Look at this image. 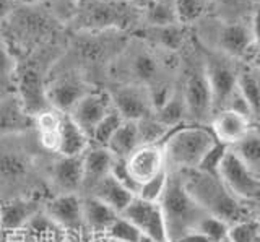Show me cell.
Instances as JSON below:
<instances>
[{"mask_svg": "<svg viewBox=\"0 0 260 242\" xmlns=\"http://www.w3.org/2000/svg\"><path fill=\"white\" fill-rule=\"evenodd\" d=\"M176 172L181 177L185 190L208 215L219 218L230 226L249 218L246 205L228 190L219 176L203 172L197 167L179 169Z\"/></svg>", "mask_w": 260, "mask_h": 242, "instance_id": "cell-1", "label": "cell"}, {"mask_svg": "<svg viewBox=\"0 0 260 242\" xmlns=\"http://www.w3.org/2000/svg\"><path fill=\"white\" fill-rule=\"evenodd\" d=\"M216 143L208 125L182 124L171 128L161 142L168 171L199 167L207 151Z\"/></svg>", "mask_w": 260, "mask_h": 242, "instance_id": "cell-2", "label": "cell"}, {"mask_svg": "<svg viewBox=\"0 0 260 242\" xmlns=\"http://www.w3.org/2000/svg\"><path fill=\"white\" fill-rule=\"evenodd\" d=\"M159 205L165 215L168 242L197 231L200 221L208 213L185 190L181 177L176 171H168L166 189L162 192Z\"/></svg>", "mask_w": 260, "mask_h": 242, "instance_id": "cell-3", "label": "cell"}, {"mask_svg": "<svg viewBox=\"0 0 260 242\" xmlns=\"http://www.w3.org/2000/svg\"><path fill=\"white\" fill-rule=\"evenodd\" d=\"M120 85L154 86L162 83V65L158 54L150 47H132L124 52L117 62V74H114Z\"/></svg>", "mask_w": 260, "mask_h": 242, "instance_id": "cell-4", "label": "cell"}, {"mask_svg": "<svg viewBox=\"0 0 260 242\" xmlns=\"http://www.w3.org/2000/svg\"><path fill=\"white\" fill-rule=\"evenodd\" d=\"M203 70L210 85L211 101H213V114L226 108L228 101L238 90V78L241 68L236 67V60L223 54H210L205 57Z\"/></svg>", "mask_w": 260, "mask_h": 242, "instance_id": "cell-5", "label": "cell"}, {"mask_svg": "<svg viewBox=\"0 0 260 242\" xmlns=\"http://www.w3.org/2000/svg\"><path fill=\"white\" fill-rule=\"evenodd\" d=\"M91 90L93 88L89 86L85 74L75 67L65 68L46 80V98L49 106L65 114Z\"/></svg>", "mask_w": 260, "mask_h": 242, "instance_id": "cell-6", "label": "cell"}, {"mask_svg": "<svg viewBox=\"0 0 260 242\" xmlns=\"http://www.w3.org/2000/svg\"><path fill=\"white\" fill-rule=\"evenodd\" d=\"M181 90L187 108V122L199 125L210 124L213 117V101L203 63L193 67L187 74Z\"/></svg>", "mask_w": 260, "mask_h": 242, "instance_id": "cell-7", "label": "cell"}, {"mask_svg": "<svg viewBox=\"0 0 260 242\" xmlns=\"http://www.w3.org/2000/svg\"><path fill=\"white\" fill-rule=\"evenodd\" d=\"M219 177L233 195L242 203H252L260 200V179L252 174L241 161L236 158L231 150H228L226 156L219 167Z\"/></svg>", "mask_w": 260, "mask_h": 242, "instance_id": "cell-8", "label": "cell"}, {"mask_svg": "<svg viewBox=\"0 0 260 242\" xmlns=\"http://www.w3.org/2000/svg\"><path fill=\"white\" fill-rule=\"evenodd\" d=\"M120 216L132 223L143 237L156 242H168L165 215L161 205L156 201H146L140 197H134Z\"/></svg>", "mask_w": 260, "mask_h": 242, "instance_id": "cell-9", "label": "cell"}, {"mask_svg": "<svg viewBox=\"0 0 260 242\" xmlns=\"http://www.w3.org/2000/svg\"><path fill=\"white\" fill-rule=\"evenodd\" d=\"M250 26L239 20H228L216 31V49L233 60H249L254 51Z\"/></svg>", "mask_w": 260, "mask_h": 242, "instance_id": "cell-10", "label": "cell"}, {"mask_svg": "<svg viewBox=\"0 0 260 242\" xmlns=\"http://www.w3.org/2000/svg\"><path fill=\"white\" fill-rule=\"evenodd\" d=\"M112 108L124 120L137 122L154 112L150 90L142 85H119L111 93Z\"/></svg>", "mask_w": 260, "mask_h": 242, "instance_id": "cell-11", "label": "cell"}, {"mask_svg": "<svg viewBox=\"0 0 260 242\" xmlns=\"http://www.w3.org/2000/svg\"><path fill=\"white\" fill-rule=\"evenodd\" d=\"M47 216L65 232L81 234L85 228L81 198L77 193H59L46 203Z\"/></svg>", "mask_w": 260, "mask_h": 242, "instance_id": "cell-12", "label": "cell"}, {"mask_svg": "<svg viewBox=\"0 0 260 242\" xmlns=\"http://www.w3.org/2000/svg\"><path fill=\"white\" fill-rule=\"evenodd\" d=\"M111 109H112L111 94L106 91L91 90L89 93H86L67 114L73 119V122H75L89 139V135L94 130L98 122H100Z\"/></svg>", "mask_w": 260, "mask_h": 242, "instance_id": "cell-13", "label": "cell"}, {"mask_svg": "<svg viewBox=\"0 0 260 242\" xmlns=\"http://www.w3.org/2000/svg\"><path fill=\"white\" fill-rule=\"evenodd\" d=\"M125 161L130 174L138 184L148 181L168 169L165 150H162L161 143L140 145Z\"/></svg>", "mask_w": 260, "mask_h": 242, "instance_id": "cell-14", "label": "cell"}, {"mask_svg": "<svg viewBox=\"0 0 260 242\" xmlns=\"http://www.w3.org/2000/svg\"><path fill=\"white\" fill-rule=\"evenodd\" d=\"M208 127L213 132L216 142L231 147L254 127V120H250L247 116L239 114L236 111L223 109L213 114Z\"/></svg>", "mask_w": 260, "mask_h": 242, "instance_id": "cell-15", "label": "cell"}, {"mask_svg": "<svg viewBox=\"0 0 260 242\" xmlns=\"http://www.w3.org/2000/svg\"><path fill=\"white\" fill-rule=\"evenodd\" d=\"M35 127V117L23 108L16 96L0 98V139L23 133Z\"/></svg>", "mask_w": 260, "mask_h": 242, "instance_id": "cell-16", "label": "cell"}, {"mask_svg": "<svg viewBox=\"0 0 260 242\" xmlns=\"http://www.w3.org/2000/svg\"><path fill=\"white\" fill-rule=\"evenodd\" d=\"M85 155V153H83ZM83 155L60 156L51 169V179L60 193H77L83 184Z\"/></svg>", "mask_w": 260, "mask_h": 242, "instance_id": "cell-17", "label": "cell"}, {"mask_svg": "<svg viewBox=\"0 0 260 242\" xmlns=\"http://www.w3.org/2000/svg\"><path fill=\"white\" fill-rule=\"evenodd\" d=\"M39 210L35 198H13L0 203V231L13 232L23 229Z\"/></svg>", "mask_w": 260, "mask_h": 242, "instance_id": "cell-18", "label": "cell"}, {"mask_svg": "<svg viewBox=\"0 0 260 242\" xmlns=\"http://www.w3.org/2000/svg\"><path fill=\"white\" fill-rule=\"evenodd\" d=\"M114 156L106 147L89 145L83 155V184L81 189L89 192L94 185L111 174Z\"/></svg>", "mask_w": 260, "mask_h": 242, "instance_id": "cell-19", "label": "cell"}, {"mask_svg": "<svg viewBox=\"0 0 260 242\" xmlns=\"http://www.w3.org/2000/svg\"><path fill=\"white\" fill-rule=\"evenodd\" d=\"M86 195H93L98 200H101L103 203L112 208L117 215H122V212H124L130 201H132V198L137 197L132 192H128L124 185H120L111 174L98 182Z\"/></svg>", "mask_w": 260, "mask_h": 242, "instance_id": "cell-20", "label": "cell"}, {"mask_svg": "<svg viewBox=\"0 0 260 242\" xmlns=\"http://www.w3.org/2000/svg\"><path fill=\"white\" fill-rule=\"evenodd\" d=\"M88 135L73 122L69 114H62L60 132H59V148L57 153L60 156H81L89 147Z\"/></svg>", "mask_w": 260, "mask_h": 242, "instance_id": "cell-21", "label": "cell"}, {"mask_svg": "<svg viewBox=\"0 0 260 242\" xmlns=\"http://www.w3.org/2000/svg\"><path fill=\"white\" fill-rule=\"evenodd\" d=\"M81 208H83L85 228L94 232L98 237H101L106 229L111 226V223L119 216L112 208H109L93 195H86L85 198H81Z\"/></svg>", "mask_w": 260, "mask_h": 242, "instance_id": "cell-22", "label": "cell"}, {"mask_svg": "<svg viewBox=\"0 0 260 242\" xmlns=\"http://www.w3.org/2000/svg\"><path fill=\"white\" fill-rule=\"evenodd\" d=\"M230 150L257 179H260V128L255 124L239 142L231 145Z\"/></svg>", "mask_w": 260, "mask_h": 242, "instance_id": "cell-23", "label": "cell"}, {"mask_svg": "<svg viewBox=\"0 0 260 242\" xmlns=\"http://www.w3.org/2000/svg\"><path fill=\"white\" fill-rule=\"evenodd\" d=\"M63 112L54 108H47L35 116V127L38 130L39 142L47 151H55L59 148V132Z\"/></svg>", "mask_w": 260, "mask_h": 242, "instance_id": "cell-24", "label": "cell"}, {"mask_svg": "<svg viewBox=\"0 0 260 242\" xmlns=\"http://www.w3.org/2000/svg\"><path fill=\"white\" fill-rule=\"evenodd\" d=\"M140 136H138V128L137 122L132 120H124L114 135L111 136V140L106 145V148L111 151V155L114 158H122L127 159L132 153L140 147Z\"/></svg>", "mask_w": 260, "mask_h": 242, "instance_id": "cell-25", "label": "cell"}, {"mask_svg": "<svg viewBox=\"0 0 260 242\" xmlns=\"http://www.w3.org/2000/svg\"><path fill=\"white\" fill-rule=\"evenodd\" d=\"M143 36L150 44L159 47L162 51H168V52L181 49L184 44V39H185L181 23L165 25V26H150L143 31Z\"/></svg>", "mask_w": 260, "mask_h": 242, "instance_id": "cell-26", "label": "cell"}, {"mask_svg": "<svg viewBox=\"0 0 260 242\" xmlns=\"http://www.w3.org/2000/svg\"><path fill=\"white\" fill-rule=\"evenodd\" d=\"M238 90L242 94V98L246 99L255 124L260 122V68H241L238 78Z\"/></svg>", "mask_w": 260, "mask_h": 242, "instance_id": "cell-27", "label": "cell"}, {"mask_svg": "<svg viewBox=\"0 0 260 242\" xmlns=\"http://www.w3.org/2000/svg\"><path fill=\"white\" fill-rule=\"evenodd\" d=\"M153 116L168 128L189 124L187 122V108H185V101H184L181 88H174L173 94L169 96L168 101L162 104L161 108H158L153 112Z\"/></svg>", "mask_w": 260, "mask_h": 242, "instance_id": "cell-28", "label": "cell"}, {"mask_svg": "<svg viewBox=\"0 0 260 242\" xmlns=\"http://www.w3.org/2000/svg\"><path fill=\"white\" fill-rule=\"evenodd\" d=\"M29 171V161L24 155L16 153H5L0 156V177L5 182H18L26 177Z\"/></svg>", "mask_w": 260, "mask_h": 242, "instance_id": "cell-29", "label": "cell"}, {"mask_svg": "<svg viewBox=\"0 0 260 242\" xmlns=\"http://www.w3.org/2000/svg\"><path fill=\"white\" fill-rule=\"evenodd\" d=\"M122 122H124V119H122L119 112L112 108L94 127V130L89 135V143L98 145V147H106L108 142L111 140V136L114 135V132L117 130Z\"/></svg>", "mask_w": 260, "mask_h": 242, "instance_id": "cell-30", "label": "cell"}, {"mask_svg": "<svg viewBox=\"0 0 260 242\" xmlns=\"http://www.w3.org/2000/svg\"><path fill=\"white\" fill-rule=\"evenodd\" d=\"M137 128H138V136H140L142 145L161 143L165 140V136L168 135V132L171 130L166 125H162L153 114L137 120Z\"/></svg>", "mask_w": 260, "mask_h": 242, "instance_id": "cell-31", "label": "cell"}, {"mask_svg": "<svg viewBox=\"0 0 260 242\" xmlns=\"http://www.w3.org/2000/svg\"><path fill=\"white\" fill-rule=\"evenodd\" d=\"M230 242H258L260 240V220L258 218H244L230 226L228 231Z\"/></svg>", "mask_w": 260, "mask_h": 242, "instance_id": "cell-32", "label": "cell"}, {"mask_svg": "<svg viewBox=\"0 0 260 242\" xmlns=\"http://www.w3.org/2000/svg\"><path fill=\"white\" fill-rule=\"evenodd\" d=\"M101 237L116 240V242H140L142 234L135 226L125 220L124 216H117Z\"/></svg>", "mask_w": 260, "mask_h": 242, "instance_id": "cell-33", "label": "cell"}, {"mask_svg": "<svg viewBox=\"0 0 260 242\" xmlns=\"http://www.w3.org/2000/svg\"><path fill=\"white\" fill-rule=\"evenodd\" d=\"M146 12V20L150 21V26H165V25H174L177 21L176 7L174 2L169 4L166 0H158L153 4Z\"/></svg>", "mask_w": 260, "mask_h": 242, "instance_id": "cell-34", "label": "cell"}, {"mask_svg": "<svg viewBox=\"0 0 260 242\" xmlns=\"http://www.w3.org/2000/svg\"><path fill=\"white\" fill-rule=\"evenodd\" d=\"M16 67L18 65L13 59L12 51L0 41V90L7 91L8 86H15Z\"/></svg>", "mask_w": 260, "mask_h": 242, "instance_id": "cell-35", "label": "cell"}, {"mask_svg": "<svg viewBox=\"0 0 260 242\" xmlns=\"http://www.w3.org/2000/svg\"><path fill=\"white\" fill-rule=\"evenodd\" d=\"M228 231H230V224L211 215H207L203 218L197 228V232L205 236L208 242H219L228 239Z\"/></svg>", "mask_w": 260, "mask_h": 242, "instance_id": "cell-36", "label": "cell"}, {"mask_svg": "<svg viewBox=\"0 0 260 242\" xmlns=\"http://www.w3.org/2000/svg\"><path fill=\"white\" fill-rule=\"evenodd\" d=\"M166 182H168V169L159 172L158 176L151 177V179L142 182L137 197H140L146 201H156V203H159L162 192L166 189Z\"/></svg>", "mask_w": 260, "mask_h": 242, "instance_id": "cell-37", "label": "cell"}, {"mask_svg": "<svg viewBox=\"0 0 260 242\" xmlns=\"http://www.w3.org/2000/svg\"><path fill=\"white\" fill-rule=\"evenodd\" d=\"M228 150H230L228 145L216 142L213 147L207 151V155L203 156V159L200 161L197 169H200V171H203V172L213 174V176H219V167H221V163H223Z\"/></svg>", "mask_w": 260, "mask_h": 242, "instance_id": "cell-38", "label": "cell"}, {"mask_svg": "<svg viewBox=\"0 0 260 242\" xmlns=\"http://www.w3.org/2000/svg\"><path fill=\"white\" fill-rule=\"evenodd\" d=\"M111 176L116 179L120 185H124V187L132 192L134 195H138V190H140V184H138L134 176L130 174L128 167H127V161L122 159V158H114V163H112V167H111Z\"/></svg>", "mask_w": 260, "mask_h": 242, "instance_id": "cell-39", "label": "cell"}, {"mask_svg": "<svg viewBox=\"0 0 260 242\" xmlns=\"http://www.w3.org/2000/svg\"><path fill=\"white\" fill-rule=\"evenodd\" d=\"M174 7H176L177 21L190 23L202 15L205 2L203 0H174Z\"/></svg>", "mask_w": 260, "mask_h": 242, "instance_id": "cell-40", "label": "cell"}, {"mask_svg": "<svg viewBox=\"0 0 260 242\" xmlns=\"http://www.w3.org/2000/svg\"><path fill=\"white\" fill-rule=\"evenodd\" d=\"M215 7H218L219 10H224L228 13L238 15L244 9H247V5L250 4V0H210Z\"/></svg>", "mask_w": 260, "mask_h": 242, "instance_id": "cell-41", "label": "cell"}, {"mask_svg": "<svg viewBox=\"0 0 260 242\" xmlns=\"http://www.w3.org/2000/svg\"><path fill=\"white\" fill-rule=\"evenodd\" d=\"M249 26H250V31H252V36H254V43L260 44V5L254 12H252Z\"/></svg>", "mask_w": 260, "mask_h": 242, "instance_id": "cell-42", "label": "cell"}, {"mask_svg": "<svg viewBox=\"0 0 260 242\" xmlns=\"http://www.w3.org/2000/svg\"><path fill=\"white\" fill-rule=\"evenodd\" d=\"M171 242H208V239L205 236H202L200 232L192 231V232H187V234H184V236L177 237V239L171 240Z\"/></svg>", "mask_w": 260, "mask_h": 242, "instance_id": "cell-43", "label": "cell"}, {"mask_svg": "<svg viewBox=\"0 0 260 242\" xmlns=\"http://www.w3.org/2000/svg\"><path fill=\"white\" fill-rule=\"evenodd\" d=\"M13 9V0H0V20L7 18Z\"/></svg>", "mask_w": 260, "mask_h": 242, "instance_id": "cell-44", "label": "cell"}, {"mask_svg": "<svg viewBox=\"0 0 260 242\" xmlns=\"http://www.w3.org/2000/svg\"><path fill=\"white\" fill-rule=\"evenodd\" d=\"M158 0H128V4L134 7V9H140V10H148L153 4H156Z\"/></svg>", "mask_w": 260, "mask_h": 242, "instance_id": "cell-45", "label": "cell"}, {"mask_svg": "<svg viewBox=\"0 0 260 242\" xmlns=\"http://www.w3.org/2000/svg\"><path fill=\"white\" fill-rule=\"evenodd\" d=\"M244 205L247 208L249 218H260V200L252 201V203H244Z\"/></svg>", "mask_w": 260, "mask_h": 242, "instance_id": "cell-46", "label": "cell"}, {"mask_svg": "<svg viewBox=\"0 0 260 242\" xmlns=\"http://www.w3.org/2000/svg\"><path fill=\"white\" fill-rule=\"evenodd\" d=\"M249 62H250V67L260 68V44L254 46V51H252V55H250Z\"/></svg>", "mask_w": 260, "mask_h": 242, "instance_id": "cell-47", "label": "cell"}, {"mask_svg": "<svg viewBox=\"0 0 260 242\" xmlns=\"http://www.w3.org/2000/svg\"><path fill=\"white\" fill-rule=\"evenodd\" d=\"M20 2H23V4L29 5V4H36V2H39V0H20Z\"/></svg>", "mask_w": 260, "mask_h": 242, "instance_id": "cell-48", "label": "cell"}, {"mask_svg": "<svg viewBox=\"0 0 260 242\" xmlns=\"http://www.w3.org/2000/svg\"><path fill=\"white\" fill-rule=\"evenodd\" d=\"M98 242H116V240H111V239H106V237H100Z\"/></svg>", "mask_w": 260, "mask_h": 242, "instance_id": "cell-49", "label": "cell"}, {"mask_svg": "<svg viewBox=\"0 0 260 242\" xmlns=\"http://www.w3.org/2000/svg\"><path fill=\"white\" fill-rule=\"evenodd\" d=\"M140 242H156V240H153V239H148V237H143V236H142Z\"/></svg>", "mask_w": 260, "mask_h": 242, "instance_id": "cell-50", "label": "cell"}, {"mask_svg": "<svg viewBox=\"0 0 260 242\" xmlns=\"http://www.w3.org/2000/svg\"><path fill=\"white\" fill-rule=\"evenodd\" d=\"M219 242H230V239H224V240H219Z\"/></svg>", "mask_w": 260, "mask_h": 242, "instance_id": "cell-51", "label": "cell"}, {"mask_svg": "<svg viewBox=\"0 0 260 242\" xmlns=\"http://www.w3.org/2000/svg\"><path fill=\"white\" fill-rule=\"evenodd\" d=\"M255 125H257V127H258V128H260V122H257V124H255Z\"/></svg>", "mask_w": 260, "mask_h": 242, "instance_id": "cell-52", "label": "cell"}, {"mask_svg": "<svg viewBox=\"0 0 260 242\" xmlns=\"http://www.w3.org/2000/svg\"><path fill=\"white\" fill-rule=\"evenodd\" d=\"M250 2H254V0H250Z\"/></svg>", "mask_w": 260, "mask_h": 242, "instance_id": "cell-53", "label": "cell"}, {"mask_svg": "<svg viewBox=\"0 0 260 242\" xmlns=\"http://www.w3.org/2000/svg\"><path fill=\"white\" fill-rule=\"evenodd\" d=\"M0 234H2V231H0Z\"/></svg>", "mask_w": 260, "mask_h": 242, "instance_id": "cell-54", "label": "cell"}]
</instances>
